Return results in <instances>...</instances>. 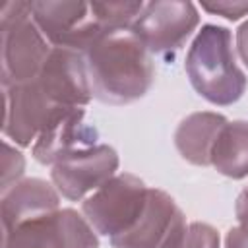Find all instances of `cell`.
Returning <instances> with one entry per match:
<instances>
[{"instance_id": "cell-21", "label": "cell", "mask_w": 248, "mask_h": 248, "mask_svg": "<svg viewBox=\"0 0 248 248\" xmlns=\"http://www.w3.org/2000/svg\"><path fill=\"white\" fill-rule=\"evenodd\" d=\"M234 48H236V54H238V58L242 60V64L248 68V19L236 29Z\"/></svg>"}, {"instance_id": "cell-15", "label": "cell", "mask_w": 248, "mask_h": 248, "mask_svg": "<svg viewBox=\"0 0 248 248\" xmlns=\"http://www.w3.org/2000/svg\"><path fill=\"white\" fill-rule=\"evenodd\" d=\"M211 167L232 180L248 176V120L225 124L211 153Z\"/></svg>"}, {"instance_id": "cell-6", "label": "cell", "mask_w": 248, "mask_h": 248, "mask_svg": "<svg viewBox=\"0 0 248 248\" xmlns=\"http://www.w3.org/2000/svg\"><path fill=\"white\" fill-rule=\"evenodd\" d=\"M198 25L200 12L194 2L155 0L145 2L132 29L153 56H172Z\"/></svg>"}, {"instance_id": "cell-16", "label": "cell", "mask_w": 248, "mask_h": 248, "mask_svg": "<svg viewBox=\"0 0 248 248\" xmlns=\"http://www.w3.org/2000/svg\"><path fill=\"white\" fill-rule=\"evenodd\" d=\"M93 12L99 23L108 29H126L136 23L140 14L145 8V2H128V0H114V2H91Z\"/></svg>"}, {"instance_id": "cell-9", "label": "cell", "mask_w": 248, "mask_h": 248, "mask_svg": "<svg viewBox=\"0 0 248 248\" xmlns=\"http://www.w3.org/2000/svg\"><path fill=\"white\" fill-rule=\"evenodd\" d=\"M4 93V118L2 134L8 141H14L19 147H29L37 141L48 120L58 108L39 87V83H16L2 85Z\"/></svg>"}, {"instance_id": "cell-18", "label": "cell", "mask_w": 248, "mask_h": 248, "mask_svg": "<svg viewBox=\"0 0 248 248\" xmlns=\"http://www.w3.org/2000/svg\"><path fill=\"white\" fill-rule=\"evenodd\" d=\"M180 248H221L219 231L207 223H188V231Z\"/></svg>"}, {"instance_id": "cell-20", "label": "cell", "mask_w": 248, "mask_h": 248, "mask_svg": "<svg viewBox=\"0 0 248 248\" xmlns=\"http://www.w3.org/2000/svg\"><path fill=\"white\" fill-rule=\"evenodd\" d=\"M225 248H248V223H238L236 227L229 229Z\"/></svg>"}, {"instance_id": "cell-1", "label": "cell", "mask_w": 248, "mask_h": 248, "mask_svg": "<svg viewBox=\"0 0 248 248\" xmlns=\"http://www.w3.org/2000/svg\"><path fill=\"white\" fill-rule=\"evenodd\" d=\"M83 56L93 97L105 105H130L155 81L153 54L132 27L105 31Z\"/></svg>"}, {"instance_id": "cell-12", "label": "cell", "mask_w": 248, "mask_h": 248, "mask_svg": "<svg viewBox=\"0 0 248 248\" xmlns=\"http://www.w3.org/2000/svg\"><path fill=\"white\" fill-rule=\"evenodd\" d=\"M35 81L56 107L83 108L93 99L85 56L70 48L52 46Z\"/></svg>"}, {"instance_id": "cell-5", "label": "cell", "mask_w": 248, "mask_h": 248, "mask_svg": "<svg viewBox=\"0 0 248 248\" xmlns=\"http://www.w3.org/2000/svg\"><path fill=\"white\" fill-rule=\"evenodd\" d=\"M31 17L54 48L85 52L103 33L91 2L81 0H43L29 2Z\"/></svg>"}, {"instance_id": "cell-13", "label": "cell", "mask_w": 248, "mask_h": 248, "mask_svg": "<svg viewBox=\"0 0 248 248\" xmlns=\"http://www.w3.org/2000/svg\"><path fill=\"white\" fill-rule=\"evenodd\" d=\"M60 209V194L54 184L43 178H21L10 190L2 192L0 200V221L2 234L14 229L41 219Z\"/></svg>"}, {"instance_id": "cell-11", "label": "cell", "mask_w": 248, "mask_h": 248, "mask_svg": "<svg viewBox=\"0 0 248 248\" xmlns=\"http://www.w3.org/2000/svg\"><path fill=\"white\" fill-rule=\"evenodd\" d=\"M99 145V130L85 122L83 108H58L31 147L41 165H56Z\"/></svg>"}, {"instance_id": "cell-3", "label": "cell", "mask_w": 248, "mask_h": 248, "mask_svg": "<svg viewBox=\"0 0 248 248\" xmlns=\"http://www.w3.org/2000/svg\"><path fill=\"white\" fill-rule=\"evenodd\" d=\"M52 46L31 17L29 2L12 0L0 10L2 85L33 81Z\"/></svg>"}, {"instance_id": "cell-4", "label": "cell", "mask_w": 248, "mask_h": 248, "mask_svg": "<svg viewBox=\"0 0 248 248\" xmlns=\"http://www.w3.org/2000/svg\"><path fill=\"white\" fill-rule=\"evenodd\" d=\"M147 196L149 188L141 178L118 172L83 200L81 213L97 234L114 238L134 227L145 209Z\"/></svg>"}, {"instance_id": "cell-19", "label": "cell", "mask_w": 248, "mask_h": 248, "mask_svg": "<svg viewBox=\"0 0 248 248\" xmlns=\"http://www.w3.org/2000/svg\"><path fill=\"white\" fill-rule=\"evenodd\" d=\"M200 6L202 10L231 21H238L240 17L248 16V2L244 0H213V2H202Z\"/></svg>"}, {"instance_id": "cell-8", "label": "cell", "mask_w": 248, "mask_h": 248, "mask_svg": "<svg viewBox=\"0 0 248 248\" xmlns=\"http://www.w3.org/2000/svg\"><path fill=\"white\" fill-rule=\"evenodd\" d=\"M2 248H99V234L83 213L64 207L2 234Z\"/></svg>"}, {"instance_id": "cell-10", "label": "cell", "mask_w": 248, "mask_h": 248, "mask_svg": "<svg viewBox=\"0 0 248 248\" xmlns=\"http://www.w3.org/2000/svg\"><path fill=\"white\" fill-rule=\"evenodd\" d=\"M118 165L120 159L114 147L99 143L52 165L50 180L62 198L79 202L107 184L116 174Z\"/></svg>"}, {"instance_id": "cell-14", "label": "cell", "mask_w": 248, "mask_h": 248, "mask_svg": "<svg viewBox=\"0 0 248 248\" xmlns=\"http://www.w3.org/2000/svg\"><path fill=\"white\" fill-rule=\"evenodd\" d=\"M227 116L211 110L188 114L174 132V147L180 157L198 167H211V153Z\"/></svg>"}, {"instance_id": "cell-2", "label": "cell", "mask_w": 248, "mask_h": 248, "mask_svg": "<svg viewBox=\"0 0 248 248\" xmlns=\"http://www.w3.org/2000/svg\"><path fill=\"white\" fill-rule=\"evenodd\" d=\"M184 70L194 91L215 107L234 105L248 85L246 74L236 62L232 33L215 23H205L196 33Z\"/></svg>"}, {"instance_id": "cell-7", "label": "cell", "mask_w": 248, "mask_h": 248, "mask_svg": "<svg viewBox=\"0 0 248 248\" xmlns=\"http://www.w3.org/2000/svg\"><path fill=\"white\" fill-rule=\"evenodd\" d=\"M188 231L186 215L163 190L149 188L140 219L126 232L110 238L112 248H180Z\"/></svg>"}, {"instance_id": "cell-22", "label": "cell", "mask_w": 248, "mask_h": 248, "mask_svg": "<svg viewBox=\"0 0 248 248\" xmlns=\"http://www.w3.org/2000/svg\"><path fill=\"white\" fill-rule=\"evenodd\" d=\"M234 215L238 219V223H248V188H244L234 203Z\"/></svg>"}, {"instance_id": "cell-17", "label": "cell", "mask_w": 248, "mask_h": 248, "mask_svg": "<svg viewBox=\"0 0 248 248\" xmlns=\"http://www.w3.org/2000/svg\"><path fill=\"white\" fill-rule=\"evenodd\" d=\"M25 170V157L16 145H12L8 140L2 143V182H0V192L10 190L16 182L23 178Z\"/></svg>"}]
</instances>
